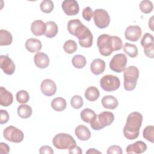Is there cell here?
<instances>
[{
    "label": "cell",
    "mask_w": 154,
    "mask_h": 154,
    "mask_svg": "<svg viewBox=\"0 0 154 154\" xmlns=\"http://www.w3.org/2000/svg\"><path fill=\"white\" fill-rule=\"evenodd\" d=\"M67 29L69 33L78 38L79 45L82 48H90L92 46L93 36L86 26L78 19L68 22Z\"/></svg>",
    "instance_id": "cell-1"
},
{
    "label": "cell",
    "mask_w": 154,
    "mask_h": 154,
    "mask_svg": "<svg viewBox=\"0 0 154 154\" xmlns=\"http://www.w3.org/2000/svg\"><path fill=\"white\" fill-rule=\"evenodd\" d=\"M97 46L99 53L103 56L107 57L112 52L121 49L123 47V42L118 36L103 34L98 37Z\"/></svg>",
    "instance_id": "cell-2"
},
{
    "label": "cell",
    "mask_w": 154,
    "mask_h": 154,
    "mask_svg": "<svg viewBox=\"0 0 154 154\" xmlns=\"http://www.w3.org/2000/svg\"><path fill=\"white\" fill-rule=\"evenodd\" d=\"M143 122V116L141 113L134 111L130 113L123 128V134L128 140H135L139 136L140 129Z\"/></svg>",
    "instance_id": "cell-3"
},
{
    "label": "cell",
    "mask_w": 154,
    "mask_h": 154,
    "mask_svg": "<svg viewBox=\"0 0 154 154\" xmlns=\"http://www.w3.org/2000/svg\"><path fill=\"white\" fill-rule=\"evenodd\" d=\"M139 77V70L134 66L126 68L123 72L124 88L127 91H132L135 88Z\"/></svg>",
    "instance_id": "cell-4"
},
{
    "label": "cell",
    "mask_w": 154,
    "mask_h": 154,
    "mask_svg": "<svg viewBox=\"0 0 154 154\" xmlns=\"http://www.w3.org/2000/svg\"><path fill=\"white\" fill-rule=\"evenodd\" d=\"M114 120V114L109 111H103L96 115L95 119L90 123L91 128L95 131H99L106 126L110 125Z\"/></svg>",
    "instance_id": "cell-5"
},
{
    "label": "cell",
    "mask_w": 154,
    "mask_h": 154,
    "mask_svg": "<svg viewBox=\"0 0 154 154\" xmlns=\"http://www.w3.org/2000/svg\"><path fill=\"white\" fill-rule=\"evenodd\" d=\"M54 147L58 149H69L76 145L74 138L70 134L60 133L55 135L52 140Z\"/></svg>",
    "instance_id": "cell-6"
},
{
    "label": "cell",
    "mask_w": 154,
    "mask_h": 154,
    "mask_svg": "<svg viewBox=\"0 0 154 154\" xmlns=\"http://www.w3.org/2000/svg\"><path fill=\"white\" fill-rule=\"evenodd\" d=\"M100 85L104 91L111 92L117 90L120 87V81L116 76L106 75L100 79Z\"/></svg>",
    "instance_id": "cell-7"
},
{
    "label": "cell",
    "mask_w": 154,
    "mask_h": 154,
    "mask_svg": "<svg viewBox=\"0 0 154 154\" xmlns=\"http://www.w3.org/2000/svg\"><path fill=\"white\" fill-rule=\"evenodd\" d=\"M3 135L5 140L13 143H20L23 141L24 134L23 132L13 126L7 127L3 132Z\"/></svg>",
    "instance_id": "cell-8"
},
{
    "label": "cell",
    "mask_w": 154,
    "mask_h": 154,
    "mask_svg": "<svg viewBox=\"0 0 154 154\" xmlns=\"http://www.w3.org/2000/svg\"><path fill=\"white\" fill-rule=\"evenodd\" d=\"M93 19L95 25L100 29L106 28L110 22L108 13L103 9H96L93 12Z\"/></svg>",
    "instance_id": "cell-9"
},
{
    "label": "cell",
    "mask_w": 154,
    "mask_h": 154,
    "mask_svg": "<svg viewBox=\"0 0 154 154\" xmlns=\"http://www.w3.org/2000/svg\"><path fill=\"white\" fill-rule=\"evenodd\" d=\"M127 57L124 54H118L113 56L109 62V68L111 70L121 73L126 69Z\"/></svg>",
    "instance_id": "cell-10"
},
{
    "label": "cell",
    "mask_w": 154,
    "mask_h": 154,
    "mask_svg": "<svg viewBox=\"0 0 154 154\" xmlns=\"http://www.w3.org/2000/svg\"><path fill=\"white\" fill-rule=\"evenodd\" d=\"M63 11L67 16L76 15L79 11L78 3L75 0H64L61 4Z\"/></svg>",
    "instance_id": "cell-11"
},
{
    "label": "cell",
    "mask_w": 154,
    "mask_h": 154,
    "mask_svg": "<svg viewBox=\"0 0 154 154\" xmlns=\"http://www.w3.org/2000/svg\"><path fill=\"white\" fill-rule=\"evenodd\" d=\"M0 66L3 72L8 75L13 74L15 71V64L8 55L0 56Z\"/></svg>",
    "instance_id": "cell-12"
},
{
    "label": "cell",
    "mask_w": 154,
    "mask_h": 154,
    "mask_svg": "<svg viewBox=\"0 0 154 154\" xmlns=\"http://www.w3.org/2000/svg\"><path fill=\"white\" fill-rule=\"evenodd\" d=\"M142 34L141 28L138 25H130L125 30V36L126 40L131 42H137Z\"/></svg>",
    "instance_id": "cell-13"
},
{
    "label": "cell",
    "mask_w": 154,
    "mask_h": 154,
    "mask_svg": "<svg viewBox=\"0 0 154 154\" xmlns=\"http://www.w3.org/2000/svg\"><path fill=\"white\" fill-rule=\"evenodd\" d=\"M42 93L46 96H51L57 91V85L54 81L50 79H44L40 85Z\"/></svg>",
    "instance_id": "cell-14"
},
{
    "label": "cell",
    "mask_w": 154,
    "mask_h": 154,
    "mask_svg": "<svg viewBox=\"0 0 154 154\" xmlns=\"http://www.w3.org/2000/svg\"><path fill=\"white\" fill-rule=\"evenodd\" d=\"M147 149L146 144L142 141H137L134 143L129 144L127 146L126 152L127 153L140 154L144 152Z\"/></svg>",
    "instance_id": "cell-15"
},
{
    "label": "cell",
    "mask_w": 154,
    "mask_h": 154,
    "mask_svg": "<svg viewBox=\"0 0 154 154\" xmlns=\"http://www.w3.org/2000/svg\"><path fill=\"white\" fill-rule=\"evenodd\" d=\"M35 66L40 69H45L49 64V58L47 54L42 52H38L34 57Z\"/></svg>",
    "instance_id": "cell-16"
},
{
    "label": "cell",
    "mask_w": 154,
    "mask_h": 154,
    "mask_svg": "<svg viewBox=\"0 0 154 154\" xmlns=\"http://www.w3.org/2000/svg\"><path fill=\"white\" fill-rule=\"evenodd\" d=\"M13 101L11 93L6 90L4 87H0V104L2 106H10Z\"/></svg>",
    "instance_id": "cell-17"
},
{
    "label": "cell",
    "mask_w": 154,
    "mask_h": 154,
    "mask_svg": "<svg viewBox=\"0 0 154 154\" xmlns=\"http://www.w3.org/2000/svg\"><path fill=\"white\" fill-rule=\"evenodd\" d=\"M46 23L42 20H36L32 22L31 25V30L35 36L45 35L46 31Z\"/></svg>",
    "instance_id": "cell-18"
},
{
    "label": "cell",
    "mask_w": 154,
    "mask_h": 154,
    "mask_svg": "<svg viewBox=\"0 0 154 154\" xmlns=\"http://www.w3.org/2000/svg\"><path fill=\"white\" fill-rule=\"evenodd\" d=\"M25 48L30 52L34 53L39 52L42 48V42L35 38H30L25 42Z\"/></svg>",
    "instance_id": "cell-19"
},
{
    "label": "cell",
    "mask_w": 154,
    "mask_h": 154,
    "mask_svg": "<svg viewBox=\"0 0 154 154\" xmlns=\"http://www.w3.org/2000/svg\"><path fill=\"white\" fill-rule=\"evenodd\" d=\"M77 138L81 141H87L91 137V132L88 128L83 125L78 126L75 130Z\"/></svg>",
    "instance_id": "cell-20"
},
{
    "label": "cell",
    "mask_w": 154,
    "mask_h": 154,
    "mask_svg": "<svg viewBox=\"0 0 154 154\" xmlns=\"http://www.w3.org/2000/svg\"><path fill=\"white\" fill-rule=\"evenodd\" d=\"M105 69V63L100 58L94 59L90 64V70L91 72L96 75L102 73Z\"/></svg>",
    "instance_id": "cell-21"
},
{
    "label": "cell",
    "mask_w": 154,
    "mask_h": 154,
    "mask_svg": "<svg viewBox=\"0 0 154 154\" xmlns=\"http://www.w3.org/2000/svg\"><path fill=\"white\" fill-rule=\"evenodd\" d=\"M101 103L105 108L109 109H114L119 105V102L117 98L111 95L103 96L102 99Z\"/></svg>",
    "instance_id": "cell-22"
},
{
    "label": "cell",
    "mask_w": 154,
    "mask_h": 154,
    "mask_svg": "<svg viewBox=\"0 0 154 154\" xmlns=\"http://www.w3.org/2000/svg\"><path fill=\"white\" fill-rule=\"evenodd\" d=\"M46 31L45 35L48 38H53L58 33V28L57 23L54 21H48L46 23Z\"/></svg>",
    "instance_id": "cell-23"
},
{
    "label": "cell",
    "mask_w": 154,
    "mask_h": 154,
    "mask_svg": "<svg viewBox=\"0 0 154 154\" xmlns=\"http://www.w3.org/2000/svg\"><path fill=\"white\" fill-rule=\"evenodd\" d=\"M85 97L89 101L94 102L100 96V92L97 88L94 86L88 87L84 94Z\"/></svg>",
    "instance_id": "cell-24"
},
{
    "label": "cell",
    "mask_w": 154,
    "mask_h": 154,
    "mask_svg": "<svg viewBox=\"0 0 154 154\" xmlns=\"http://www.w3.org/2000/svg\"><path fill=\"white\" fill-rule=\"evenodd\" d=\"M66 100L61 97H58L54 99L51 102L52 108L56 111H63L66 108Z\"/></svg>",
    "instance_id": "cell-25"
},
{
    "label": "cell",
    "mask_w": 154,
    "mask_h": 154,
    "mask_svg": "<svg viewBox=\"0 0 154 154\" xmlns=\"http://www.w3.org/2000/svg\"><path fill=\"white\" fill-rule=\"evenodd\" d=\"M18 116L22 119H28L31 117L32 110L30 106L25 103L19 105L17 109Z\"/></svg>",
    "instance_id": "cell-26"
},
{
    "label": "cell",
    "mask_w": 154,
    "mask_h": 154,
    "mask_svg": "<svg viewBox=\"0 0 154 154\" xmlns=\"http://www.w3.org/2000/svg\"><path fill=\"white\" fill-rule=\"evenodd\" d=\"M80 116L84 122L90 123L95 119L96 114L93 110L90 108H85L81 112Z\"/></svg>",
    "instance_id": "cell-27"
},
{
    "label": "cell",
    "mask_w": 154,
    "mask_h": 154,
    "mask_svg": "<svg viewBox=\"0 0 154 154\" xmlns=\"http://www.w3.org/2000/svg\"><path fill=\"white\" fill-rule=\"evenodd\" d=\"M13 41V37L11 34L7 30H0V45L8 46L11 44Z\"/></svg>",
    "instance_id": "cell-28"
},
{
    "label": "cell",
    "mask_w": 154,
    "mask_h": 154,
    "mask_svg": "<svg viewBox=\"0 0 154 154\" xmlns=\"http://www.w3.org/2000/svg\"><path fill=\"white\" fill-rule=\"evenodd\" d=\"M141 45L144 49H154L153 35L148 32L145 33L141 40Z\"/></svg>",
    "instance_id": "cell-29"
},
{
    "label": "cell",
    "mask_w": 154,
    "mask_h": 154,
    "mask_svg": "<svg viewBox=\"0 0 154 154\" xmlns=\"http://www.w3.org/2000/svg\"><path fill=\"white\" fill-rule=\"evenodd\" d=\"M123 50L131 58H135L138 55V48L135 45L126 43L123 47Z\"/></svg>",
    "instance_id": "cell-30"
},
{
    "label": "cell",
    "mask_w": 154,
    "mask_h": 154,
    "mask_svg": "<svg viewBox=\"0 0 154 154\" xmlns=\"http://www.w3.org/2000/svg\"><path fill=\"white\" fill-rule=\"evenodd\" d=\"M72 63L75 68L82 69L86 65L87 60L84 56L82 55H76L72 58Z\"/></svg>",
    "instance_id": "cell-31"
},
{
    "label": "cell",
    "mask_w": 154,
    "mask_h": 154,
    "mask_svg": "<svg viewBox=\"0 0 154 154\" xmlns=\"http://www.w3.org/2000/svg\"><path fill=\"white\" fill-rule=\"evenodd\" d=\"M143 137L147 141L153 143L154 142V126L149 125L146 126L143 132Z\"/></svg>",
    "instance_id": "cell-32"
},
{
    "label": "cell",
    "mask_w": 154,
    "mask_h": 154,
    "mask_svg": "<svg viewBox=\"0 0 154 154\" xmlns=\"http://www.w3.org/2000/svg\"><path fill=\"white\" fill-rule=\"evenodd\" d=\"M77 44L73 40H67L63 45L64 51L68 54H72L74 53L77 50Z\"/></svg>",
    "instance_id": "cell-33"
},
{
    "label": "cell",
    "mask_w": 154,
    "mask_h": 154,
    "mask_svg": "<svg viewBox=\"0 0 154 154\" xmlns=\"http://www.w3.org/2000/svg\"><path fill=\"white\" fill-rule=\"evenodd\" d=\"M40 8L42 12L50 13L54 8V2L51 0H43L40 4Z\"/></svg>",
    "instance_id": "cell-34"
},
{
    "label": "cell",
    "mask_w": 154,
    "mask_h": 154,
    "mask_svg": "<svg viewBox=\"0 0 154 154\" xmlns=\"http://www.w3.org/2000/svg\"><path fill=\"white\" fill-rule=\"evenodd\" d=\"M139 7L140 10L144 14H149L151 13L153 8L152 2L148 0H143L141 1Z\"/></svg>",
    "instance_id": "cell-35"
},
{
    "label": "cell",
    "mask_w": 154,
    "mask_h": 154,
    "mask_svg": "<svg viewBox=\"0 0 154 154\" xmlns=\"http://www.w3.org/2000/svg\"><path fill=\"white\" fill-rule=\"evenodd\" d=\"M16 100L20 103H26L29 101V95L25 90H20L16 93Z\"/></svg>",
    "instance_id": "cell-36"
},
{
    "label": "cell",
    "mask_w": 154,
    "mask_h": 154,
    "mask_svg": "<svg viewBox=\"0 0 154 154\" xmlns=\"http://www.w3.org/2000/svg\"><path fill=\"white\" fill-rule=\"evenodd\" d=\"M84 104V101L82 97L79 95L73 96L70 100V105L75 109L81 108Z\"/></svg>",
    "instance_id": "cell-37"
},
{
    "label": "cell",
    "mask_w": 154,
    "mask_h": 154,
    "mask_svg": "<svg viewBox=\"0 0 154 154\" xmlns=\"http://www.w3.org/2000/svg\"><path fill=\"white\" fill-rule=\"evenodd\" d=\"M82 15L83 18L85 20L90 21L93 16V13L92 9L90 7H87L84 8L82 10Z\"/></svg>",
    "instance_id": "cell-38"
},
{
    "label": "cell",
    "mask_w": 154,
    "mask_h": 154,
    "mask_svg": "<svg viewBox=\"0 0 154 154\" xmlns=\"http://www.w3.org/2000/svg\"><path fill=\"white\" fill-rule=\"evenodd\" d=\"M106 153L108 154H122L123 150L120 146L114 145L110 146L108 149Z\"/></svg>",
    "instance_id": "cell-39"
},
{
    "label": "cell",
    "mask_w": 154,
    "mask_h": 154,
    "mask_svg": "<svg viewBox=\"0 0 154 154\" xmlns=\"http://www.w3.org/2000/svg\"><path fill=\"white\" fill-rule=\"evenodd\" d=\"M9 120V114L6 110H0V123L1 125L5 124L8 122Z\"/></svg>",
    "instance_id": "cell-40"
},
{
    "label": "cell",
    "mask_w": 154,
    "mask_h": 154,
    "mask_svg": "<svg viewBox=\"0 0 154 154\" xmlns=\"http://www.w3.org/2000/svg\"><path fill=\"white\" fill-rule=\"evenodd\" d=\"M39 153L40 154H53L54 150L51 147L49 146H43L40 148Z\"/></svg>",
    "instance_id": "cell-41"
},
{
    "label": "cell",
    "mask_w": 154,
    "mask_h": 154,
    "mask_svg": "<svg viewBox=\"0 0 154 154\" xmlns=\"http://www.w3.org/2000/svg\"><path fill=\"white\" fill-rule=\"evenodd\" d=\"M10 152L9 146L5 143L1 142L0 143V153L1 154H7Z\"/></svg>",
    "instance_id": "cell-42"
},
{
    "label": "cell",
    "mask_w": 154,
    "mask_h": 154,
    "mask_svg": "<svg viewBox=\"0 0 154 154\" xmlns=\"http://www.w3.org/2000/svg\"><path fill=\"white\" fill-rule=\"evenodd\" d=\"M69 152L70 154H73V153H75V154H81L82 153V149H81V148L80 147H79L77 145H76L74 147L69 149Z\"/></svg>",
    "instance_id": "cell-43"
},
{
    "label": "cell",
    "mask_w": 154,
    "mask_h": 154,
    "mask_svg": "<svg viewBox=\"0 0 154 154\" xmlns=\"http://www.w3.org/2000/svg\"><path fill=\"white\" fill-rule=\"evenodd\" d=\"M86 153H101V152L99 150H97L95 149H89L87 152Z\"/></svg>",
    "instance_id": "cell-44"
},
{
    "label": "cell",
    "mask_w": 154,
    "mask_h": 154,
    "mask_svg": "<svg viewBox=\"0 0 154 154\" xmlns=\"http://www.w3.org/2000/svg\"><path fill=\"white\" fill-rule=\"evenodd\" d=\"M153 16H152V17H151V22H150V21H149V26L150 28V29H151L152 31H153V28L152 26V25H153Z\"/></svg>",
    "instance_id": "cell-45"
}]
</instances>
